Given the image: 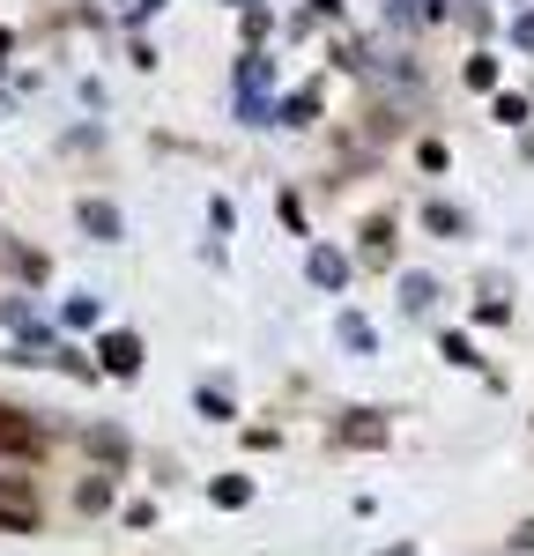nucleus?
I'll return each instance as SVG.
<instances>
[{
	"mask_svg": "<svg viewBox=\"0 0 534 556\" xmlns=\"http://www.w3.org/2000/svg\"><path fill=\"white\" fill-rule=\"evenodd\" d=\"M342 438H349V445H379V438H386V430L371 424V416H356V424H349V430H342Z\"/></svg>",
	"mask_w": 534,
	"mask_h": 556,
	"instance_id": "f8f14e48",
	"label": "nucleus"
},
{
	"mask_svg": "<svg viewBox=\"0 0 534 556\" xmlns=\"http://www.w3.org/2000/svg\"><path fill=\"white\" fill-rule=\"evenodd\" d=\"M431 298H438L431 275H408V282H400V304H408V312H431Z\"/></svg>",
	"mask_w": 534,
	"mask_h": 556,
	"instance_id": "423d86ee",
	"label": "nucleus"
},
{
	"mask_svg": "<svg viewBox=\"0 0 534 556\" xmlns=\"http://www.w3.org/2000/svg\"><path fill=\"white\" fill-rule=\"evenodd\" d=\"M89 445H97L104 460H119V453H127V438H119V430H89Z\"/></svg>",
	"mask_w": 534,
	"mask_h": 556,
	"instance_id": "ddd939ff",
	"label": "nucleus"
},
{
	"mask_svg": "<svg viewBox=\"0 0 534 556\" xmlns=\"http://www.w3.org/2000/svg\"><path fill=\"white\" fill-rule=\"evenodd\" d=\"M512 38H520V45L534 52V15H520V23H512Z\"/></svg>",
	"mask_w": 534,
	"mask_h": 556,
	"instance_id": "4468645a",
	"label": "nucleus"
},
{
	"mask_svg": "<svg viewBox=\"0 0 534 556\" xmlns=\"http://www.w3.org/2000/svg\"><path fill=\"white\" fill-rule=\"evenodd\" d=\"M312 112H319V97H312V89H305V97H290V104H282V119H290V127H305Z\"/></svg>",
	"mask_w": 534,
	"mask_h": 556,
	"instance_id": "9b49d317",
	"label": "nucleus"
},
{
	"mask_svg": "<svg viewBox=\"0 0 534 556\" xmlns=\"http://www.w3.org/2000/svg\"><path fill=\"white\" fill-rule=\"evenodd\" d=\"M364 238H371V245H364V260H386V253H394V223H371Z\"/></svg>",
	"mask_w": 534,
	"mask_h": 556,
	"instance_id": "9d476101",
	"label": "nucleus"
},
{
	"mask_svg": "<svg viewBox=\"0 0 534 556\" xmlns=\"http://www.w3.org/2000/svg\"><path fill=\"white\" fill-rule=\"evenodd\" d=\"M423 223H431L438 238H460V208H445V201H431V208H423Z\"/></svg>",
	"mask_w": 534,
	"mask_h": 556,
	"instance_id": "6e6552de",
	"label": "nucleus"
},
{
	"mask_svg": "<svg viewBox=\"0 0 534 556\" xmlns=\"http://www.w3.org/2000/svg\"><path fill=\"white\" fill-rule=\"evenodd\" d=\"M38 482L30 475H0V534H30L38 527Z\"/></svg>",
	"mask_w": 534,
	"mask_h": 556,
	"instance_id": "f257e3e1",
	"label": "nucleus"
},
{
	"mask_svg": "<svg viewBox=\"0 0 534 556\" xmlns=\"http://www.w3.org/2000/svg\"><path fill=\"white\" fill-rule=\"evenodd\" d=\"M82 223L97 230V238H119V215L104 208V201H82Z\"/></svg>",
	"mask_w": 534,
	"mask_h": 556,
	"instance_id": "0eeeda50",
	"label": "nucleus"
},
{
	"mask_svg": "<svg viewBox=\"0 0 534 556\" xmlns=\"http://www.w3.org/2000/svg\"><path fill=\"white\" fill-rule=\"evenodd\" d=\"M30 453H44V424L23 408H0V460H30Z\"/></svg>",
	"mask_w": 534,
	"mask_h": 556,
	"instance_id": "f03ea898",
	"label": "nucleus"
},
{
	"mask_svg": "<svg viewBox=\"0 0 534 556\" xmlns=\"http://www.w3.org/2000/svg\"><path fill=\"white\" fill-rule=\"evenodd\" d=\"M468 89H497V60H490V52L468 60Z\"/></svg>",
	"mask_w": 534,
	"mask_h": 556,
	"instance_id": "1a4fd4ad",
	"label": "nucleus"
},
{
	"mask_svg": "<svg viewBox=\"0 0 534 556\" xmlns=\"http://www.w3.org/2000/svg\"><path fill=\"white\" fill-rule=\"evenodd\" d=\"M97 356H104V371H112V379H134V371H141V342H134V334H104Z\"/></svg>",
	"mask_w": 534,
	"mask_h": 556,
	"instance_id": "7ed1b4c3",
	"label": "nucleus"
},
{
	"mask_svg": "<svg viewBox=\"0 0 534 556\" xmlns=\"http://www.w3.org/2000/svg\"><path fill=\"white\" fill-rule=\"evenodd\" d=\"M312 282H319V290H342V282H349V260L319 245V253H312Z\"/></svg>",
	"mask_w": 534,
	"mask_h": 556,
	"instance_id": "20e7f679",
	"label": "nucleus"
},
{
	"mask_svg": "<svg viewBox=\"0 0 534 556\" xmlns=\"http://www.w3.org/2000/svg\"><path fill=\"white\" fill-rule=\"evenodd\" d=\"M208 497H216L223 513H238V505L253 497V482H245V475H223V482H216V490H208Z\"/></svg>",
	"mask_w": 534,
	"mask_h": 556,
	"instance_id": "39448f33",
	"label": "nucleus"
}]
</instances>
